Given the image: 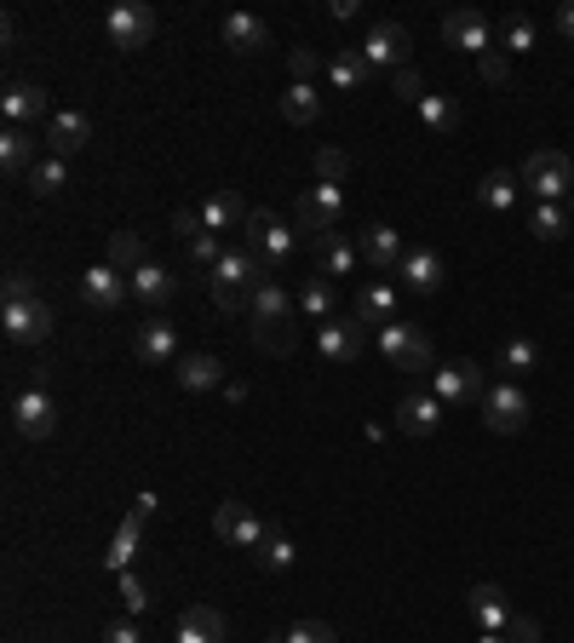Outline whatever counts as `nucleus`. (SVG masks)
Returning <instances> with one entry per match:
<instances>
[{"instance_id": "1", "label": "nucleus", "mask_w": 574, "mask_h": 643, "mask_svg": "<svg viewBox=\"0 0 574 643\" xmlns=\"http://www.w3.org/2000/svg\"><path fill=\"white\" fill-rule=\"evenodd\" d=\"M0 328H7L12 345H47L52 340V304L36 299L23 270L7 277V299H0Z\"/></svg>"}, {"instance_id": "2", "label": "nucleus", "mask_w": 574, "mask_h": 643, "mask_svg": "<svg viewBox=\"0 0 574 643\" xmlns=\"http://www.w3.org/2000/svg\"><path fill=\"white\" fill-rule=\"evenodd\" d=\"M259 282H264V259L253 248H224L219 264H213V304L224 317H235L242 311V293L259 288Z\"/></svg>"}, {"instance_id": "3", "label": "nucleus", "mask_w": 574, "mask_h": 643, "mask_svg": "<svg viewBox=\"0 0 574 643\" xmlns=\"http://www.w3.org/2000/svg\"><path fill=\"white\" fill-rule=\"evenodd\" d=\"M242 235H248V248H253L270 270H293V259H299V230H293L282 213L253 208L248 224H242Z\"/></svg>"}, {"instance_id": "4", "label": "nucleus", "mask_w": 574, "mask_h": 643, "mask_svg": "<svg viewBox=\"0 0 574 643\" xmlns=\"http://www.w3.org/2000/svg\"><path fill=\"white\" fill-rule=\"evenodd\" d=\"M345 219V190L340 184H311V190H299L293 201V230H311V242L328 230H340Z\"/></svg>"}, {"instance_id": "5", "label": "nucleus", "mask_w": 574, "mask_h": 643, "mask_svg": "<svg viewBox=\"0 0 574 643\" xmlns=\"http://www.w3.org/2000/svg\"><path fill=\"white\" fill-rule=\"evenodd\" d=\"M104 29H110V41H115L121 52H139V47L155 41L161 18H155V7H144V0H121V7L104 12Z\"/></svg>"}, {"instance_id": "6", "label": "nucleus", "mask_w": 574, "mask_h": 643, "mask_svg": "<svg viewBox=\"0 0 574 643\" xmlns=\"http://www.w3.org/2000/svg\"><path fill=\"white\" fill-rule=\"evenodd\" d=\"M380 356H385L391 368H402V374H425V368H436L431 340H425L420 328H409V322H391V328H380Z\"/></svg>"}, {"instance_id": "7", "label": "nucleus", "mask_w": 574, "mask_h": 643, "mask_svg": "<svg viewBox=\"0 0 574 643\" xmlns=\"http://www.w3.org/2000/svg\"><path fill=\"white\" fill-rule=\"evenodd\" d=\"M12 431L23 436V443H47V436L58 431V402L47 396V385H29L12 396Z\"/></svg>"}, {"instance_id": "8", "label": "nucleus", "mask_w": 574, "mask_h": 643, "mask_svg": "<svg viewBox=\"0 0 574 643\" xmlns=\"http://www.w3.org/2000/svg\"><path fill=\"white\" fill-rule=\"evenodd\" d=\"M528 414H534V402H528L523 385H489V391H483V425H489V431L512 436V431L528 425Z\"/></svg>"}, {"instance_id": "9", "label": "nucleus", "mask_w": 574, "mask_h": 643, "mask_svg": "<svg viewBox=\"0 0 574 643\" xmlns=\"http://www.w3.org/2000/svg\"><path fill=\"white\" fill-rule=\"evenodd\" d=\"M523 184L540 195V201H557L563 190H574V161L563 150H534L523 161Z\"/></svg>"}, {"instance_id": "10", "label": "nucleus", "mask_w": 574, "mask_h": 643, "mask_svg": "<svg viewBox=\"0 0 574 643\" xmlns=\"http://www.w3.org/2000/svg\"><path fill=\"white\" fill-rule=\"evenodd\" d=\"M436 402H443V409H460V402H483V368L471 362V356H454V362H443L436 368Z\"/></svg>"}, {"instance_id": "11", "label": "nucleus", "mask_w": 574, "mask_h": 643, "mask_svg": "<svg viewBox=\"0 0 574 643\" xmlns=\"http://www.w3.org/2000/svg\"><path fill=\"white\" fill-rule=\"evenodd\" d=\"M362 52H367V63H374V70H409L414 36H409V29H402L396 18H385V23H374V29H367Z\"/></svg>"}, {"instance_id": "12", "label": "nucleus", "mask_w": 574, "mask_h": 643, "mask_svg": "<svg viewBox=\"0 0 574 643\" xmlns=\"http://www.w3.org/2000/svg\"><path fill=\"white\" fill-rule=\"evenodd\" d=\"M0 110H7V127H36V121H52V115H58L52 98H47V87H36V81H12L7 92H0Z\"/></svg>"}, {"instance_id": "13", "label": "nucleus", "mask_w": 574, "mask_h": 643, "mask_svg": "<svg viewBox=\"0 0 574 643\" xmlns=\"http://www.w3.org/2000/svg\"><path fill=\"white\" fill-rule=\"evenodd\" d=\"M443 41L449 47H460V52H494V29H489V18L477 12V7H460V12H449L443 18Z\"/></svg>"}, {"instance_id": "14", "label": "nucleus", "mask_w": 574, "mask_h": 643, "mask_svg": "<svg viewBox=\"0 0 574 643\" xmlns=\"http://www.w3.org/2000/svg\"><path fill=\"white\" fill-rule=\"evenodd\" d=\"M316 351H322V362H333V368L356 362V356H362V322H356V317L322 322V328H316Z\"/></svg>"}, {"instance_id": "15", "label": "nucleus", "mask_w": 574, "mask_h": 643, "mask_svg": "<svg viewBox=\"0 0 574 643\" xmlns=\"http://www.w3.org/2000/svg\"><path fill=\"white\" fill-rule=\"evenodd\" d=\"M436 425H443V402H436V391H402V402H396V431H402V436H431Z\"/></svg>"}, {"instance_id": "16", "label": "nucleus", "mask_w": 574, "mask_h": 643, "mask_svg": "<svg viewBox=\"0 0 574 643\" xmlns=\"http://www.w3.org/2000/svg\"><path fill=\"white\" fill-rule=\"evenodd\" d=\"M41 139L52 144V155H58V161H70V155H81V150L92 144V121H87L81 110H58V115L47 121Z\"/></svg>"}, {"instance_id": "17", "label": "nucleus", "mask_w": 574, "mask_h": 643, "mask_svg": "<svg viewBox=\"0 0 574 643\" xmlns=\"http://www.w3.org/2000/svg\"><path fill=\"white\" fill-rule=\"evenodd\" d=\"M396 277H402V288H414V293H436V288L449 282V264H443V253H436V248H409Z\"/></svg>"}, {"instance_id": "18", "label": "nucleus", "mask_w": 574, "mask_h": 643, "mask_svg": "<svg viewBox=\"0 0 574 643\" xmlns=\"http://www.w3.org/2000/svg\"><path fill=\"white\" fill-rule=\"evenodd\" d=\"M465 609H471V621H477L483 632H505V626H512V615H517V609H512V597H505L494 581L471 586V592H465Z\"/></svg>"}, {"instance_id": "19", "label": "nucleus", "mask_w": 574, "mask_h": 643, "mask_svg": "<svg viewBox=\"0 0 574 643\" xmlns=\"http://www.w3.org/2000/svg\"><path fill=\"white\" fill-rule=\"evenodd\" d=\"M356 253H362V264H374V270H402V235L391 230V224H367V230H356Z\"/></svg>"}, {"instance_id": "20", "label": "nucleus", "mask_w": 574, "mask_h": 643, "mask_svg": "<svg viewBox=\"0 0 574 643\" xmlns=\"http://www.w3.org/2000/svg\"><path fill=\"white\" fill-rule=\"evenodd\" d=\"M127 288H132V282L121 277V270H110V264H92L87 277H81V299L92 304V311H121Z\"/></svg>"}, {"instance_id": "21", "label": "nucleus", "mask_w": 574, "mask_h": 643, "mask_svg": "<svg viewBox=\"0 0 574 643\" xmlns=\"http://www.w3.org/2000/svg\"><path fill=\"white\" fill-rule=\"evenodd\" d=\"M224 637H230V621L213 603H190L179 615V632H173V643H224Z\"/></svg>"}, {"instance_id": "22", "label": "nucleus", "mask_w": 574, "mask_h": 643, "mask_svg": "<svg viewBox=\"0 0 574 643\" xmlns=\"http://www.w3.org/2000/svg\"><path fill=\"white\" fill-rule=\"evenodd\" d=\"M173 293H179V277H173L167 264H155V259H150V264H139V270H132V299H139L150 317H155V311H161V304L173 299Z\"/></svg>"}, {"instance_id": "23", "label": "nucleus", "mask_w": 574, "mask_h": 643, "mask_svg": "<svg viewBox=\"0 0 574 643\" xmlns=\"http://www.w3.org/2000/svg\"><path fill=\"white\" fill-rule=\"evenodd\" d=\"M132 356H139V362H173L179 356V328L173 322H167V317H150L144 328H139V340H132Z\"/></svg>"}, {"instance_id": "24", "label": "nucleus", "mask_w": 574, "mask_h": 643, "mask_svg": "<svg viewBox=\"0 0 574 643\" xmlns=\"http://www.w3.org/2000/svg\"><path fill=\"white\" fill-rule=\"evenodd\" d=\"M219 36H224L230 52H264V47H270V23L253 18V12H224Z\"/></svg>"}, {"instance_id": "25", "label": "nucleus", "mask_w": 574, "mask_h": 643, "mask_svg": "<svg viewBox=\"0 0 574 643\" xmlns=\"http://www.w3.org/2000/svg\"><path fill=\"white\" fill-rule=\"evenodd\" d=\"M351 317H356L362 328H374V333L391 328V322H396V288H391V282H367V288L356 293V311H351Z\"/></svg>"}, {"instance_id": "26", "label": "nucleus", "mask_w": 574, "mask_h": 643, "mask_svg": "<svg viewBox=\"0 0 574 643\" xmlns=\"http://www.w3.org/2000/svg\"><path fill=\"white\" fill-rule=\"evenodd\" d=\"M374 76H380V70L367 63V52H362V47H340V52L328 58V81L340 87V92H356V87H367Z\"/></svg>"}, {"instance_id": "27", "label": "nucleus", "mask_w": 574, "mask_h": 643, "mask_svg": "<svg viewBox=\"0 0 574 643\" xmlns=\"http://www.w3.org/2000/svg\"><path fill=\"white\" fill-rule=\"evenodd\" d=\"M173 380H179L184 391H219V385H224V362L208 356V351H190V356L173 362Z\"/></svg>"}, {"instance_id": "28", "label": "nucleus", "mask_w": 574, "mask_h": 643, "mask_svg": "<svg viewBox=\"0 0 574 643\" xmlns=\"http://www.w3.org/2000/svg\"><path fill=\"white\" fill-rule=\"evenodd\" d=\"M248 213H253V208H248V201L235 195V190H213L208 201H201V224H208L213 235H219V230H242Z\"/></svg>"}, {"instance_id": "29", "label": "nucleus", "mask_w": 574, "mask_h": 643, "mask_svg": "<svg viewBox=\"0 0 574 643\" xmlns=\"http://www.w3.org/2000/svg\"><path fill=\"white\" fill-rule=\"evenodd\" d=\"M104 264H110V270H121V277L132 282V270L150 264L144 235H139V230H110V242H104Z\"/></svg>"}, {"instance_id": "30", "label": "nucleus", "mask_w": 574, "mask_h": 643, "mask_svg": "<svg viewBox=\"0 0 574 643\" xmlns=\"http://www.w3.org/2000/svg\"><path fill=\"white\" fill-rule=\"evenodd\" d=\"M0 167H7V173L18 179V173H36V132H29V127H7V132H0Z\"/></svg>"}, {"instance_id": "31", "label": "nucleus", "mask_w": 574, "mask_h": 643, "mask_svg": "<svg viewBox=\"0 0 574 643\" xmlns=\"http://www.w3.org/2000/svg\"><path fill=\"white\" fill-rule=\"evenodd\" d=\"M356 242H345V235L340 230H328V235H316V264H322V277L333 282V277H351V270H356Z\"/></svg>"}, {"instance_id": "32", "label": "nucleus", "mask_w": 574, "mask_h": 643, "mask_svg": "<svg viewBox=\"0 0 574 643\" xmlns=\"http://www.w3.org/2000/svg\"><path fill=\"white\" fill-rule=\"evenodd\" d=\"M144 523H150V518H139V512H127V518H121V529H115V540H110V552H104V569H115V574H127V569H132V557H139V534H144Z\"/></svg>"}, {"instance_id": "33", "label": "nucleus", "mask_w": 574, "mask_h": 643, "mask_svg": "<svg viewBox=\"0 0 574 643\" xmlns=\"http://www.w3.org/2000/svg\"><path fill=\"white\" fill-rule=\"evenodd\" d=\"M253 557H259V569H264V574H288V569L299 563V546H293V540H288V534H282L276 523H270Z\"/></svg>"}, {"instance_id": "34", "label": "nucleus", "mask_w": 574, "mask_h": 643, "mask_svg": "<svg viewBox=\"0 0 574 643\" xmlns=\"http://www.w3.org/2000/svg\"><path fill=\"white\" fill-rule=\"evenodd\" d=\"M299 311H305L316 328H322V322H333V282L322 277V270H316V277H305V282H299Z\"/></svg>"}, {"instance_id": "35", "label": "nucleus", "mask_w": 574, "mask_h": 643, "mask_svg": "<svg viewBox=\"0 0 574 643\" xmlns=\"http://www.w3.org/2000/svg\"><path fill=\"white\" fill-rule=\"evenodd\" d=\"M322 115V92L316 87H299V81H288V92H282V121H293V127H311Z\"/></svg>"}, {"instance_id": "36", "label": "nucleus", "mask_w": 574, "mask_h": 643, "mask_svg": "<svg viewBox=\"0 0 574 643\" xmlns=\"http://www.w3.org/2000/svg\"><path fill=\"white\" fill-rule=\"evenodd\" d=\"M420 127L425 132H454L460 127V104H454L449 92H425L420 98Z\"/></svg>"}, {"instance_id": "37", "label": "nucleus", "mask_w": 574, "mask_h": 643, "mask_svg": "<svg viewBox=\"0 0 574 643\" xmlns=\"http://www.w3.org/2000/svg\"><path fill=\"white\" fill-rule=\"evenodd\" d=\"M517 173H500V167H494V173L477 184V201H483V208H494V213H505V208H512V201H517Z\"/></svg>"}, {"instance_id": "38", "label": "nucleus", "mask_w": 574, "mask_h": 643, "mask_svg": "<svg viewBox=\"0 0 574 643\" xmlns=\"http://www.w3.org/2000/svg\"><path fill=\"white\" fill-rule=\"evenodd\" d=\"M500 368H505V374H534V368H540V345L523 340V333H512L505 351H500Z\"/></svg>"}, {"instance_id": "39", "label": "nucleus", "mask_w": 574, "mask_h": 643, "mask_svg": "<svg viewBox=\"0 0 574 643\" xmlns=\"http://www.w3.org/2000/svg\"><path fill=\"white\" fill-rule=\"evenodd\" d=\"M528 230L540 235V242H557V235H568V213L557 208V201H534V219Z\"/></svg>"}, {"instance_id": "40", "label": "nucleus", "mask_w": 574, "mask_h": 643, "mask_svg": "<svg viewBox=\"0 0 574 643\" xmlns=\"http://www.w3.org/2000/svg\"><path fill=\"white\" fill-rule=\"evenodd\" d=\"M63 184H70V161H58V155H47L36 173H29V190L36 195H58Z\"/></svg>"}, {"instance_id": "41", "label": "nucleus", "mask_w": 574, "mask_h": 643, "mask_svg": "<svg viewBox=\"0 0 574 643\" xmlns=\"http://www.w3.org/2000/svg\"><path fill=\"white\" fill-rule=\"evenodd\" d=\"M500 52L512 58V52H534V23L528 18H505L500 23Z\"/></svg>"}, {"instance_id": "42", "label": "nucleus", "mask_w": 574, "mask_h": 643, "mask_svg": "<svg viewBox=\"0 0 574 643\" xmlns=\"http://www.w3.org/2000/svg\"><path fill=\"white\" fill-rule=\"evenodd\" d=\"M345 173H351V155L345 150H316V184H345Z\"/></svg>"}, {"instance_id": "43", "label": "nucleus", "mask_w": 574, "mask_h": 643, "mask_svg": "<svg viewBox=\"0 0 574 643\" xmlns=\"http://www.w3.org/2000/svg\"><path fill=\"white\" fill-rule=\"evenodd\" d=\"M242 518H248V505H242V500H219V512H213V534L224 540V546L235 540V529H242Z\"/></svg>"}, {"instance_id": "44", "label": "nucleus", "mask_w": 574, "mask_h": 643, "mask_svg": "<svg viewBox=\"0 0 574 643\" xmlns=\"http://www.w3.org/2000/svg\"><path fill=\"white\" fill-rule=\"evenodd\" d=\"M121 603H127V621H139L144 609H150V586H144V581H139V574H132V569L121 574Z\"/></svg>"}, {"instance_id": "45", "label": "nucleus", "mask_w": 574, "mask_h": 643, "mask_svg": "<svg viewBox=\"0 0 574 643\" xmlns=\"http://www.w3.org/2000/svg\"><path fill=\"white\" fill-rule=\"evenodd\" d=\"M316 70H322V58H316L311 47H293V52H288V76H293L299 87H316Z\"/></svg>"}, {"instance_id": "46", "label": "nucleus", "mask_w": 574, "mask_h": 643, "mask_svg": "<svg viewBox=\"0 0 574 643\" xmlns=\"http://www.w3.org/2000/svg\"><path fill=\"white\" fill-rule=\"evenodd\" d=\"M288 643H340V632L328 621H299V626H288Z\"/></svg>"}, {"instance_id": "47", "label": "nucleus", "mask_w": 574, "mask_h": 643, "mask_svg": "<svg viewBox=\"0 0 574 643\" xmlns=\"http://www.w3.org/2000/svg\"><path fill=\"white\" fill-rule=\"evenodd\" d=\"M477 70H483V81H489V87H505V81H512V58H505V52L494 47V52H483V58H477Z\"/></svg>"}, {"instance_id": "48", "label": "nucleus", "mask_w": 574, "mask_h": 643, "mask_svg": "<svg viewBox=\"0 0 574 643\" xmlns=\"http://www.w3.org/2000/svg\"><path fill=\"white\" fill-rule=\"evenodd\" d=\"M201 230H208V224H201V208H184V213H173V235H179V242H184V248L195 242V235H201Z\"/></svg>"}, {"instance_id": "49", "label": "nucleus", "mask_w": 574, "mask_h": 643, "mask_svg": "<svg viewBox=\"0 0 574 643\" xmlns=\"http://www.w3.org/2000/svg\"><path fill=\"white\" fill-rule=\"evenodd\" d=\"M219 253H224V248H219L213 230H201L195 242H190V259H195V264H219Z\"/></svg>"}, {"instance_id": "50", "label": "nucleus", "mask_w": 574, "mask_h": 643, "mask_svg": "<svg viewBox=\"0 0 574 643\" xmlns=\"http://www.w3.org/2000/svg\"><path fill=\"white\" fill-rule=\"evenodd\" d=\"M402 98H409V104H420V98H425V81H420V70H414V63H409V70H396V81H391Z\"/></svg>"}, {"instance_id": "51", "label": "nucleus", "mask_w": 574, "mask_h": 643, "mask_svg": "<svg viewBox=\"0 0 574 643\" xmlns=\"http://www.w3.org/2000/svg\"><path fill=\"white\" fill-rule=\"evenodd\" d=\"M505 637H512V643H540V621H534V615H512Z\"/></svg>"}, {"instance_id": "52", "label": "nucleus", "mask_w": 574, "mask_h": 643, "mask_svg": "<svg viewBox=\"0 0 574 643\" xmlns=\"http://www.w3.org/2000/svg\"><path fill=\"white\" fill-rule=\"evenodd\" d=\"M104 643H144V637H139V626H132V621H110V626H104Z\"/></svg>"}, {"instance_id": "53", "label": "nucleus", "mask_w": 574, "mask_h": 643, "mask_svg": "<svg viewBox=\"0 0 574 643\" xmlns=\"http://www.w3.org/2000/svg\"><path fill=\"white\" fill-rule=\"evenodd\" d=\"M557 36H563V41H574V0H568V7L557 12Z\"/></svg>"}, {"instance_id": "54", "label": "nucleus", "mask_w": 574, "mask_h": 643, "mask_svg": "<svg viewBox=\"0 0 574 643\" xmlns=\"http://www.w3.org/2000/svg\"><path fill=\"white\" fill-rule=\"evenodd\" d=\"M477 643H512V637H505V632H483Z\"/></svg>"}]
</instances>
